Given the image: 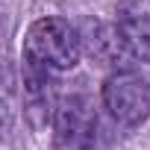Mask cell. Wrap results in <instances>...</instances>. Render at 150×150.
<instances>
[{
	"label": "cell",
	"mask_w": 150,
	"mask_h": 150,
	"mask_svg": "<svg viewBox=\"0 0 150 150\" xmlns=\"http://www.w3.org/2000/svg\"><path fill=\"white\" fill-rule=\"evenodd\" d=\"M83 56L80 30L65 18H38L24 35V62L50 74L68 71Z\"/></svg>",
	"instance_id": "6da1fadb"
},
{
	"label": "cell",
	"mask_w": 150,
	"mask_h": 150,
	"mask_svg": "<svg viewBox=\"0 0 150 150\" xmlns=\"http://www.w3.org/2000/svg\"><path fill=\"white\" fill-rule=\"evenodd\" d=\"M103 106L124 127H135L147 121L150 118V80L129 68L109 74V80L103 83Z\"/></svg>",
	"instance_id": "7a4b0ae2"
},
{
	"label": "cell",
	"mask_w": 150,
	"mask_h": 150,
	"mask_svg": "<svg viewBox=\"0 0 150 150\" xmlns=\"http://www.w3.org/2000/svg\"><path fill=\"white\" fill-rule=\"evenodd\" d=\"M97 118L86 97L74 94L56 106L53 115V150H91Z\"/></svg>",
	"instance_id": "3957f363"
},
{
	"label": "cell",
	"mask_w": 150,
	"mask_h": 150,
	"mask_svg": "<svg viewBox=\"0 0 150 150\" xmlns=\"http://www.w3.org/2000/svg\"><path fill=\"white\" fill-rule=\"evenodd\" d=\"M127 50L141 59L150 62V9L138 0H124L118 6V21H115Z\"/></svg>",
	"instance_id": "277c9868"
},
{
	"label": "cell",
	"mask_w": 150,
	"mask_h": 150,
	"mask_svg": "<svg viewBox=\"0 0 150 150\" xmlns=\"http://www.w3.org/2000/svg\"><path fill=\"white\" fill-rule=\"evenodd\" d=\"M80 38H83V47L100 62V65H118V59L124 56L127 44L118 33V27H106L100 21H88L83 30H80ZM129 53V50H127Z\"/></svg>",
	"instance_id": "5b68a950"
}]
</instances>
